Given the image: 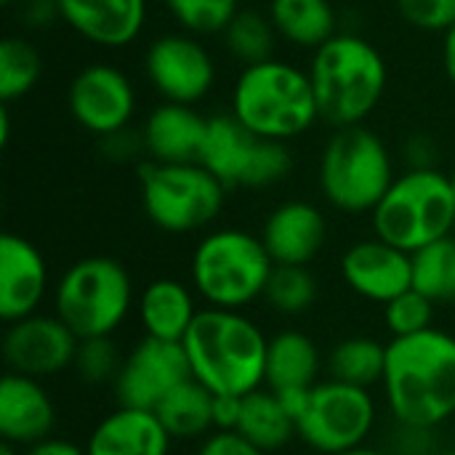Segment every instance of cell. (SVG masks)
Here are the masks:
<instances>
[{"mask_svg":"<svg viewBox=\"0 0 455 455\" xmlns=\"http://www.w3.org/2000/svg\"><path fill=\"white\" fill-rule=\"evenodd\" d=\"M179 29L195 37L221 35L240 13V0H163Z\"/></svg>","mask_w":455,"mask_h":455,"instance_id":"33","label":"cell"},{"mask_svg":"<svg viewBox=\"0 0 455 455\" xmlns=\"http://www.w3.org/2000/svg\"><path fill=\"white\" fill-rule=\"evenodd\" d=\"M80 339L56 315H32L16 320L3 336V360L8 373L51 379L75 365Z\"/></svg>","mask_w":455,"mask_h":455,"instance_id":"15","label":"cell"},{"mask_svg":"<svg viewBox=\"0 0 455 455\" xmlns=\"http://www.w3.org/2000/svg\"><path fill=\"white\" fill-rule=\"evenodd\" d=\"M405 155H408V168H437V147L424 133L408 141Z\"/></svg>","mask_w":455,"mask_h":455,"instance_id":"40","label":"cell"},{"mask_svg":"<svg viewBox=\"0 0 455 455\" xmlns=\"http://www.w3.org/2000/svg\"><path fill=\"white\" fill-rule=\"evenodd\" d=\"M320 349L307 333L283 331L269 339L264 387L277 395L307 392L320 384Z\"/></svg>","mask_w":455,"mask_h":455,"instance_id":"24","label":"cell"},{"mask_svg":"<svg viewBox=\"0 0 455 455\" xmlns=\"http://www.w3.org/2000/svg\"><path fill=\"white\" fill-rule=\"evenodd\" d=\"M0 3H3V5H13L16 0H0Z\"/></svg>","mask_w":455,"mask_h":455,"instance_id":"47","label":"cell"},{"mask_svg":"<svg viewBox=\"0 0 455 455\" xmlns=\"http://www.w3.org/2000/svg\"><path fill=\"white\" fill-rule=\"evenodd\" d=\"M341 455H389V453H384V451H376V448H357V451H349V453H341Z\"/></svg>","mask_w":455,"mask_h":455,"instance_id":"44","label":"cell"},{"mask_svg":"<svg viewBox=\"0 0 455 455\" xmlns=\"http://www.w3.org/2000/svg\"><path fill=\"white\" fill-rule=\"evenodd\" d=\"M384 397L408 432H432L455 416V336L429 328L387 344Z\"/></svg>","mask_w":455,"mask_h":455,"instance_id":"1","label":"cell"},{"mask_svg":"<svg viewBox=\"0 0 455 455\" xmlns=\"http://www.w3.org/2000/svg\"><path fill=\"white\" fill-rule=\"evenodd\" d=\"M277 267H309L328 243L325 213L307 200L280 203L259 235Z\"/></svg>","mask_w":455,"mask_h":455,"instance_id":"19","label":"cell"},{"mask_svg":"<svg viewBox=\"0 0 455 455\" xmlns=\"http://www.w3.org/2000/svg\"><path fill=\"white\" fill-rule=\"evenodd\" d=\"M13 5L19 8V21L27 29H45L53 21H61L56 0H16Z\"/></svg>","mask_w":455,"mask_h":455,"instance_id":"39","label":"cell"},{"mask_svg":"<svg viewBox=\"0 0 455 455\" xmlns=\"http://www.w3.org/2000/svg\"><path fill=\"white\" fill-rule=\"evenodd\" d=\"M309 77L320 120L336 128L363 125L384 101L389 67L384 53L355 32H339L312 51Z\"/></svg>","mask_w":455,"mask_h":455,"instance_id":"3","label":"cell"},{"mask_svg":"<svg viewBox=\"0 0 455 455\" xmlns=\"http://www.w3.org/2000/svg\"><path fill=\"white\" fill-rule=\"evenodd\" d=\"M56 408L37 379L5 373L0 381V437L13 448H32L51 437Z\"/></svg>","mask_w":455,"mask_h":455,"instance_id":"21","label":"cell"},{"mask_svg":"<svg viewBox=\"0 0 455 455\" xmlns=\"http://www.w3.org/2000/svg\"><path fill=\"white\" fill-rule=\"evenodd\" d=\"M216 395L208 392L200 381L189 379L176 392H171L157 405V419L173 440H205L216 432L213 424Z\"/></svg>","mask_w":455,"mask_h":455,"instance_id":"27","label":"cell"},{"mask_svg":"<svg viewBox=\"0 0 455 455\" xmlns=\"http://www.w3.org/2000/svg\"><path fill=\"white\" fill-rule=\"evenodd\" d=\"M197 455H267L259 451L256 445H251L245 437H240L237 432H213L203 440Z\"/></svg>","mask_w":455,"mask_h":455,"instance_id":"38","label":"cell"},{"mask_svg":"<svg viewBox=\"0 0 455 455\" xmlns=\"http://www.w3.org/2000/svg\"><path fill=\"white\" fill-rule=\"evenodd\" d=\"M235 432L264 453L283 451L293 437H299L296 419L291 416L280 395H275L267 387L240 400V419H237Z\"/></svg>","mask_w":455,"mask_h":455,"instance_id":"26","label":"cell"},{"mask_svg":"<svg viewBox=\"0 0 455 455\" xmlns=\"http://www.w3.org/2000/svg\"><path fill=\"white\" fill-rule=\"evenodd\" d=\"M397 11L421 32L445 35L455 24V0H397Z\"/></svg>","mask_w":455,"mask_h":455,"instance_id":"36","label":"cell"},{"mask_svg":"<svg viewBox=\"0 0 455 455\" xmlns=\"http://www.w3.org/2000/svg\"><path fill=\"white\" fill-rule=\"evenodd\" d=\"M376 427V400L371 389L336 379L309 389L296 419L299 440L320 455H341L365 448Z\"/></svg>","mask_w":455,"mask_h":455,"instance_id":"11","label":"cell"},{"mask_svg":"<svg viewBox=\"0 0 455 455\" xmlns=\"http://www.w3.org/2000/svg\"><path fill=\"white\" fill-rule=\"evenodd\" d=\"M413 288L435 304H455V235L413 256Z\"/></svg>","mask_w":455,"mask_h":455,"instance_id":"31","label":"cell"},{"mask_svg":"<svg viewBox=\"0 0 455 455\" xmlns=\"http://www.w3.org/2000/svg\"><path fill=\"white\" fill-rule=\"evenodd\" d=\"M101 149L109 160L115 163H125V160H133L139 155H144V139H141V131H133V128H123L117 133H109L101 139Z\"/></svg>","mask_w":455,"mask_h":455,"instance_id":"37","label":"cell"},{"mask_svg":"<svg viewBox=\"0 0 455 455\" xmlns=\"http://www.w3.org/2000/svg\"><path fill=\"white\" fill-rule=\"evenodd\" d=\"M197 296L173 277H157L136 299V317L147 339L181 344L197 317Z\"/></svg>","mask_w":455,"mask_h":455,"instance_id":"23","label":"cell"},{"mask_svg":"<svg viewBox=\"0 0 455 455\" xmlns=\"http://www.w3.org/2000/svg\"><path fill=\"white\" fill-rule=\"evenodd\" d=\"M61 21L85 43L120 51L147 27L149 0H56Z\"/></svg>","mask_w":455,"mask_h":455,"instance_id":"18","label":"cell"},{"mask_svg":"<svg viewBox=\"0 0 455 455\" xmlns=\"http://www.w3.org/2000/svg\"><path fill=\"white\" fill-rule=\"evenodd\" d=\"M0 455H21V448H13V445L3 443V445H0Z\"/></svg>","mask_w":455,"mask_h":455,"instance_id":"45","label":"cell"},{"mask_svg":"<svg viewBox=\"0 0 455 455\" xmlns=\"http://www.w3.org/2000/svg\"><path fill=\"white\" fill-rule=\"evenodd\" d=\"M221 43L235 61H240L243 67H251V64H261L277 56L280 35L267 11L240 8V13L221 32Z\"/></svg>","mask_w":455,"mask_h":455,"instance_id":"28","label":"cell"},{"mask_svg":"<svg viewBox=\"0 0 455 455\" xmlns=\"http://www.w3.org/2000/svg\"><path fill=\"white\" fill-rule=\"evenodd\" d=\"M384 323L392 339H405L435 328V301L419 288H411L384 304Z\"/></svg>","mask_w":455,"mask_h":455,"instance_id":"34","label":"cell"},{"mask_svg":"<svg viewBox=\"0 0 455 455\" xmlns=\"http://www.w3.org/2000/svg\"><path fill=\"white\" fill-rule=\"evenodd\" d=\"M373 235L411 256L455 229L453 176L440 168H405L371 213Z\"/></svg>","mask_w":455,"mask_h":455,"instance_id":"5","label":"cell"},{"mask_svg":"<svg viewBox=\"0 0 455 455\" xmlns=\"http://www.w3.org/2000/svg\"><path fill=\"white\" fill-rule=\"evenodd\" d=\"M317 296L320 285L309 267H275L264 301L285 317H299L317 304Z\"/></svg>","mask_w":455,"mask_h":455,"instance_id":"32","label":"cell"},{"mask_svg":"<svg viewBox=\"0 0 455 455\" xmlns=\"http://www.w3.org/2000/svg\"><path fill=\"white\" fill-rule=\"evenodd\" d=\"M192 379L184 344L141 339L120 363L112 381L115 397L123 408L157 411V405Z\"/></svg>","mask_w":455,"mask_h":455,"instance_id":"14","label":"cell"},{"mask_svg":"<svg viewBox=\"0 0 455 455\" xmlns=\"http://www.w3.org/2000/svg\"><path fill=\"white\" fill-rule=\"evenodd\" d=\"M341 277L352 293L384 307L413 288V256L373 235L347 248Z\"/></svg>","mask_w":455,"mask_h":455,"instance_id":"16","label":"cell"},{"mask_svg":"<svg viewBox=\"0 0 455 455\" xmlns=\"http://www.w3.org/2000/svg\"><path fill=\"white\" fill-rule=\"evenodd\" d=\"M136 309L131 272L109 256H85L53 285V315L80 339H112Z\"/></svg>","mask_w":455,"mask_h":455,"instance_id":"8","label":"cell"},{"mask_svg":"<svg viewBox=\"0 0 455 455\" xmlns=\"http://www.w3.org/2000/svg\"><path fill=\"white\" fill-rule=\"evenodd\" d=\"M141 208L147 219L168 235L208 229L227 200V187L200 163H141Z\"/></svg>","mask_w":455,"mask_h":455,"instance_id":"9","label":"cell"},{"mask_svg":"<svg viewBox=\"0 0 455 455\" xmlns=\"http://www.w3.org/2000/svg\"><path fill=\"white\" fill-rule=\"evenodd\" d=\"M432 455H455V448L453 451H440V453H432Z\"/></svg>","mask_w":455,"mask_h":455,"instance_id":"46","label":"cell"},{"mask_svg":"<svg viewBox=\"0 0 455 455\" xmlns=\"http://www.w3.org/2000/svg\"><path fill=\"white\" fill-rule=\"evenodd\" d=\"M21 455H88V453H85V448H80V445H75V443H69V440L48 437V440H43V443H37V445H32V448H24V453Z\"/></svg>","mask_w":455,"mask_h":455,"instance_id":"42","label":"cell"},{"mask_svg":"<svg viewBox=\"0 0 455 455\" xmlns=\"http://www.w3.org/2000/svg\"><path fill=\"white\" fill-rule=\"evenodd\" d=\"M139 131L144 139L147 160L163 165L200 163L208 133V115H203L197 107L160 101L149 109Z\"/></svg>","mask_w":455,"mask_h":455,"instance_id":"20","label":"cell"},{"mask_svg":"<svg viewBox=\"0 0 455 455\" xmlns=\"http://www.w3.org/2000/svg\"><path fill=\"white\" fill-rule=\"evenodd\" d=\"M267 13L280 40L304 51H317L341 32L333 0H269Z\"/></svg>","mask_w":455,"mask_h":455,"instance_id":"25","label":"cell"},{"mask_svg":"<svg viewBox=\"0 0 455 455\" xmlns=\"http://www.w3.org/2000/svg\"><path fill=\"white\" fill-rule=\"evenodd\" d=\"M451 176H453V192H455V171H453V173H451Z\"/></svg>","mask_w":455,"mask_h":455,"instance_id":"48","label":"cell"},{"mask_svg":"<svg viewBox=\"0 0 455 455\" xmlns=\"http://www.w3.org/2000/svg\"><path fill=\"white\" fill-rule=\"evenodd\" d=\"M229 112L256 136L283 144L301 139L320 120L309 69L277 56L240 69Z\"/></svg>","mask_w":455,"mask_h":455,"instance_id":"4","label":"cell"},{"mask_svg":"<svg viewBox=\"0 0 455 455\" xmlns=\"http://www.w3.org/2000/svg\"><path fill=\"white\" fill-rule=\"evenodd\" d=\"M240 400H243V397H216V405H213V424H216V432H235V429H237Z\"/></svg>","mask_w":455,"mask_h":455,"instance_id":"41","label":"cell"},{"mask_svg":"<svg viewBox=\"0 0 455 455\" xmlns=\"http://www.w3.org/2000/svg\"><path fill=\"white\" fill-rule=\"evenodd\" d=\"M43 77V53L21 35H8L0 43V99L11 104L24 99Z\"/></svg>","mask_w":455,"mask_h":455,"instance_id":"30","label":"cell"},{"mask_svg":"<svg viewBox=\"0 0 455 455\" xmlns=\"http://www.w3.org/2000/svg\"><path fill=\"white\" fill-rule=\"evenodd\" d=\"M173 437L155 411L117 408L104 416L88 437V455H168Z\"/></svg>","mask_w":455,"mask_h":455,"instance_id":"22","label":"cell"},{"mask_svg":"<svg viewBox=\"0 0 455 455\" xmlns=\"http://www.w3.org/2000/svg\"><path fill=\"white\" fill-rule=\"evenodd\" d=\"M387 368V344L371 336H352L333 347L328 371L331 379L371 389L373 384H381Z\"/></svg>","mask_w":455,"mask_h":455,"instance_id":"29","label":"cell"},{"mask_svg":"<svg viewBox=\"0 0 455 455\" xmlns=\"http://www.w3.org/2000/svg\"><path fill=\"white\" fill-rule=\"evenodd\" d=\"M395 179L392 152L368 125L336 128L317 163L323 197L328 205L349 216L373 213Z\"/></svg>","mask_w":455,"mask_h":455,"instance_id":"7","label":"cell"},{"mask_svg":"<svg viewBox=\"0 0 455 455\" xmlns=\"http://www.w3.org/2000/svg\"><path fill=\"white\" fill-rule=\"evenodd\" d=\"M200 165L208 168L227 192L269 189L291 176L293 152L283 141L256 136L232 112H219L208 115Z\"/></svg>","mask_w":455,"mask_h":455,"instance_id":"10","label":"cell"},{"mask_svg":"<svg viewBox=\"0 0 455 455\" xmlns=\"http://www.w3.org/2000/svg\"><path fill=\"white\" fill-rule=\"evenodd\" d=\"M144 75L155 93L171 104H200L216 85V59L208 45L184 32L157 35L144 53Z\"/></svg>","mask_w":455,"mask_h":455,"instance_id":"12","label":"cell"},{"mask_svg":"<svg viewBox=\"0 0 455 455\" xmlns=\"http://www.w3.org/2000/svg\"><path fill=\"white\" fill-rule=\"evenodd\" d=\"M181 344L192 379L216 397H245L267 381L269 339L237 309H200Z\"/></svg>","mask_w":455,"mask_h":455,"instance_id":"2","label":"cell"},{"mask_svg":"<svg viewBox=\"0 0 455 455\" xmlns=\"http://www.w3.org/2000/svg\"><path fill=\"white\" fill-rule=\"evenodd\" d=\"M136 104L139 99L133 80L120 67L107 61L83 67L67 88V107L72 120L99 139L131 128Z\"/></svg>","mask_w":455,"mask_h":455,"instance_id":"13","label":"cell"},{"mask_svg":"<svg viewBox=\"0 0 455 455\" xmlns=\"http://www.w3.org/2000/svg\"><path fill=\"white\" fill-rule=\"evenodd\" d=\"M120 363L123 360L117 357L109 339H88V341H80L72 368H77L83 381L104 384V381H115V376L120 371Z\"/></svg>","mask_w":455,"mask_h":455,"instance_id":"35","label":"cell"},{"mask_svg":"<svg viewBox=\"0 0 455 455\" xmlns=\"http://www.w3.org/2000/svg\"><path fill=\"white\" fill-rule=\"evenodd\" d=\"M443 67L448 80L455 85V24L443 35Z\"/></svg>","mask_w":455,"mask_h":455,"instance_id":"43","label":"cell"},{"mask_svg":"<svg viewBox=\"0 0 455 455\" xmlns=\"http://www.w3.org/2000/svg\"><path fill=\"white\" fill-rule=\"evenodd\" d=\"M275 261L261 237L245 229H213L192 251V288L216 309L243 312L264 299Z\"/></svg>","mask_w":455,"mask_h":455,"instance_id":"6","label":"cell"},{"mask_svg":"<svg viewBox=\"0 0 455 455\" xmlns=\"http://www.w3.org/2000/svg\"><path fill=\"white\" fill-rule=\"evenodd\" d=\"M51 288L45 256L21 235L0 237V317L5 325L40 312Z\"/></svg>","mask_w":455,"mask_h":455,"instance_id":"17","label":"cell"}]
</instances>
